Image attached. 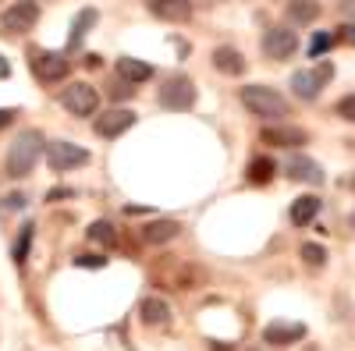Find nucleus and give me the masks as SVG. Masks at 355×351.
<instances>
[{
    "label": "nucleus",
    "mask_w": 355,
    "mask_h": 351,
    "mask_svg": "<svg viewBox=\"0 0 355 351\" xmlns=\"http://www.w3.org/2000/svg\"><path fill=\"white\" fill-rule=\"evenodd\" d=\"M40 156H43V135L36 128L21 132L8 150V178H25V174H33Z\"/></svg>",
    "instance_id": "nucleus-1"
},
{
    "label": "nucleus",
    "mask_w": 355,
    "mask_h": 351,
    "mask_svg": "<svg viewBox=\"0 0 355 351\" xmlns=\"http://www.w3.org/2000/svg\"><path fill=\"white\" fill-rule=\"evenodd\" d=\"M242 103L249 107V114L263 117V121H274V117L281 121V117H288V100L277 89H270V85H245Z\"/></svg>",
    "instance_id": "nucleus-2"
},
{
    "label": "nucleus",
    "mask_w": 355,
    "mask_h": 351,
    "mask_svg": "<svg viewBox=\"0 0 355 351\" xmlns=\"http://www.w3.org/2000/svg\"><path fill=\"white\" fill-rule=\"evenodd\" d=\"M157 100H160L164 110H192V103L199 100V93H196V82L192 78L174 75V78H167L160 85V96Z\"/></svg>",
    "instance_id": "nucleus-3"
},
{
    "label": "nucleus",
    "mask_w": 355,
    "mask_h": 351,
    "mask_svg": "<svg viewBox=\"0 0 355 351\" xmlns=\"http://www.w3.org/2000/svg\"><path fill=\"white\" fill-rule=\"evenodd\" d=\"M46 160H50V170H75V167H85L89 163V150L68 142V138H53L46 145Z\"/></svg>",
    "instance_id": "nucleus-4"
},
{
    "label": "nucleus",
    "mask_w": 355,
    "mask_h": 351,
    "mask_svg": "<svg viewBox=\"0 0 355 351\" xmlns=\"http://www.w3.org/2000/svg\"><path fill=\"white\" fill-rule=\"evenodd\" d=\"M331 78H334V64H327V61H323L320 68H313V71H295L291 75V93L299 96V100H316L320 89Z\"/></svg>",
    "instance_id": "nucleus-5"
},
{
    "label": "nucleus",
    "mask_w": 355,
    "mask_h": 351,
    "mask_svg": "<svg viewBox=\"0 0 355 351\" xmlns=\"http://www.w3.org/2000/svg\"><path fill=\"white\" fill-rule=\"evenodd\" d=\"M61 103H64L68 114H75V117H89V114H96L100 96H96V89H93L89 82H75V85H68V89L61 93Z\"/></svg>",
    "instance_id": "nucleus-6"
},
{
    "label": "nucleus",
    "mask_w": 355,
    "mask_h": 351,
    "mask_svg": "<svg viewBox=\"0 0 355 351\" xmlns=\"http://www.w3.org/2000/svg\"><path fill=\"white\" fill-rule=\"evenodd\" d=\"M295 50H299V36H295L291 28H284V25L266 28V36H263V53L270 57V61H288Z\"/></svg>",
    "instance_id": "nucleus-7"
},
{
    "label": "nucleus",
    "mask_w": 355,
    "mask_h": 351,
    "mask_svg": "<svg viewBox=\"0 0 355 351\" xmlns=\"http://www.w3.org/2000/svg\"><path fill=\"white\" fill-rule=\"evenodd\" d=\"M40 21V4L36 0H18L15 8L4 11V28L8 33H28V28H36Z\"/></svg>",
    "instance_id": "nucleus-8"
},
{
    "label": "nucleus",
    "mask_w": 355,
    "mask_h": 351,
    "mask_svg": "<svg viewBox=\"0 0 355 351\" xmlns=\"http://www.w3.org/2000/svg\"><path fill=\"white\" fill-rule=\"evenodd\" d=\"M132 125H135V110L117 107V110H107V114L96 117V135L100 138H117V135H125Z\"/></svg>",
    "instance_id": "nucleus-9"
},
{
    "label": "nucleus",
    "mask_w": 355,
    "mask_h": 351,
    "mask_svg": "<svg viewBox=\"0 0 355 351\" xmlns=\"http://www.w3.org/2000/svg\"><path fill=\"white\" fill-rule=\"evenodd\" d=\"M33 64H36V75H40L43 82H64L68 71H71V64L64 61L61 53H36Z\"/></svg>",
    "instance_id": "nucleus-10"
},
{
    "label": "nucleus",
    "mask_w": 355,
    "mask_h": 351,
    "mask_svg": "<svg viewBox=\"0 0 355 351\" xmlns=\"http://www.w3.org/2000/svg\"><path fill=\"white\" fill-rule=\"evenodd\" d=\"M150 4V11L164 21H174V25H182L192 18V0H146Z\"/></svg>",
    "instance_id": "nucleus-11"
},
{
    "label": "nucleus",
    "mask_w": 355,
    "mask_h": 351,
    "mask_svg": "<svg viewBox=\"0 0 355 351\" xmlns=\"http://www.w3.org/2000/svg\"><path fill=\"white\" fill-rule=\"evenodd\" d=\"M284 170H288V178H291V181H306V185H320V181H323L320 163L309 160V156H291Z\"/></svg>",
    "instance_id": "nucleus-12"
},
{
    "label": "nucleus",
    "mask_w": 355,
    "mask_h": 351,
    "mask_svg": "<svg viewBox=\"0 0 355 351\" xmlns=\"http://www.w3.org/2000/svg\"><path fill=\"white\" fill-rule=\"evenodd\" d=\"M306 337V327L302 323H284V319H277V323H270L263 330V341L266 344H295Z\"/></svg>",
    "instance_id": "nucleus-13"
},
{
    "label": "nucleus",
    "mask_w": 355,
    "mask_h": 351,
    "mask_svg": "<svg viewBox=\"0 0 355 351\" xmlns=\"http://www.w3.org/2000/svg\"><path fill=\"white\" fill-rule=\"evenodd\" d=\"M139 316H142V323H150V327H167L171 323V305L164 298H142Z\"/></svg>",
    "instance_id": "nucleus-14"
},
{
    "label": "nucleus",
    "mask_w": 355,
    "mask_h": 351,
    "mask_svg": "<svg viewBox=\"0 0 355 351\" xmlns=\"http://www.w3.org/2000/svg\"><path fill=\"white\" fill-rule=\"evenodd\" d=\"M320 195H302V199H295L291 202V224L295 227H306V224H313L316 220V213H320Z\"/></svg>",
    "instance_id": "nucleus-15"
},
{
    "label": "nucleus",
    "mask_w": 355,
    "mask_h": 351,
    "mask_svg": "<svg viewBox=\"0 0 355 351\" xmlns=\"http://www.w3.org/2000/svg\"><path fill=\"white\" fill-rule=\"evenodd\" d=\"M214 68L224 71V75H242L245 71V57L234 46H217L214 50Z\"/></svg>",
    "instance_id": "nucleus-16"
},
{
    "label": "nucleus",
    "mask_w": 355,
    "mask_h": 351,
    "mask_svg": "<svg viewBox=\"0 0 355 351\" xmlns=\"http://www.w3.org/2000/svg\"><path fill=\"white\" fill-rule=\"evenodd\" d=\"M117 75H121L125 82H132V85H139V82L153 78V68L146 61H135V57H117Z\"/></svg>",
    "instance_id": "nucleus-17"
},
{
    "label": "nucleus",
    "mask_w": 355,
    "mask_h": 351,
    "mask_svg": "<svg viewBox=\"0 0 355 351\" xmlns=\"http://www.w3.org/2000/svg\"><path fill=\"white\" fill-rule=\"evenodd\" d=\"M100 21V11L96 8H82L78 11V18L71 21V36H68V46H78L85 36H89V28H93Z\"/></svg>",
    "instance_id": "nucleus-18"
},
{
    "label": "nucleus",
    "mask_w": 355,
    "mask_h": 351,
    "mask_svg": "<svg viewBox=\"0 0 355 351\" xmlns=\"http://www.w3.org/2000/svg\"><path fill=\"white\" fill-rule=\"evenodd\" d=\"M142 238L150 242V245H164V242L178 238V220H153V224H146L142 227Z\"/></svg>",
    "instance_id": "nucleus-19"
},
{
    "label": "nucleus",
    "mask_w": 355,
    "mask_h": 351,
    "mask_svg": "<svg viewBox=\"0 0 355 351\" xmlns=\"http://www.w3.org/2000/svg\"><path fill=\"white\" fill-rule=\"evenodd\" d=\"M288 18L295 25H309L320 18V0H288Z\"/></svg>",
    "instance_id": "nucleus-20"
},
{
    "label": "nucleus",
    "mask_w": 355,
    "mask_h": 351,
    "mask_svg": "<svg viewBox=\"0 0 355 351\" xmlns=\"http://www.w3.org/2000/svg\"><path fill=\"white\" fill-rule=\"evenodd\" d=\"M263 142H270V145H302L306 142V132L302 128H266L263 132Z\"/></svg>",
    "instance_id": "nucleus-21"
},
{
    "label": "nucleus",
    "mask_w": 355,
    "mask_h": 351,
    "mask_svg": "<svg viewBox=\"0 0 355 351\" xmlns=\"http://www.w3.org/2000/svg\"><path fill=\"white\" fill-rule=\"evenodd\" d=\"M274 160H266V156H256L252 163H249V170H245V178L252 181V185H266V181H270L274 178Z\"/></svg>",
    "instance_id": "nucleus-22"
},
{
    "label": "nucleus",
    "mask_w": 355,
    "mask_h": 351,
    "mask_svg": "<svg viewBox=\"0 0 355 351\" xmlns=\"http://www.w3.org/2000/svg\"><path fill=\"white\" fill-rule=\"evenodd\" d=\"M89 242H96V245H114L117 242V231L107 224V220H96V224H89Z\"/></svg>",
    "instance_id": "nucleus-23"
},
{
    "label": "nucleus",
    "mask_w": 355,
    "mask_h": 351,
    "mask_svg": "<svg viewBox=\"0 0 355 351\" xmlns=\"http://www.w3.org/2000/svg\"><path fill=\"white\" fill-rule=\"evenodd\" d=\"M33 234H36L33 224H25V227H21V238H18V245H15V259H18V262L28 259V245H33Z\"/></svg>",
    "instance_id": "nucleus-24"
},
{
    "label": "nucleus",
    "mask_w": 355,
    "mask_h": 351,
    "mask_svg": "<svg viewBox=\"0 0 355 351\" xmlns=\"http://www.w3.org/2000/svg\"><path fill=\"white\" fill-rule=\"evenodd\" d=\"M302 259L309 262V267L320 270L323 262H327V252H323V245H313V242H309V245H302Z\"/></svg>",
    "instance_id": "nucleus-25"
},
{
    "label": "nucleus",
    "mask_w": 355,
    "mask_h": 351,
    "mask_svg": "<svg viewBox=\"0 0 355 351\" xmlns=\"http://www.w3.org/2000/svg\"><path fill=\"white\" fill-rule=\"evenodd\" d=\"M334 46V36H327V33H320V36H313V43H309V57H323Z\"/></svg>",
    "instance_id": "nucleus-26"
},
{
    "label": "nucleus",
    "mask_w": 355,
    "mask_h": 351,
    "mask_svg": "<svg viewBox=\"0 0 355 351\" xmlns=\"http://www.w3.org/2000/svg\"><path fill=\"white\" fill-rule=\"evenodd\" d=\"M334 110H338V117H345V121H352V125H355V93H348V96H341Z\"/></svg>",
    "instance_id": "nucleus-27"
},
{
    "label": "nucleus",
    "mask_w": 355,
    "mask_h": 351,
    "mask_svg": "<svg viewBox=\"0 0 355 351\" xmlns=\"http://www.w3.org/2000/svg\"><path fill=\"white\" fill-rule=\"evenodd\" d=\"M75 267H85V270H100V267H107V255H78V259H75Z\"/></svg>",
    "instance_id": "nucleus-28"
},
{
    "label": "nucleus",
    "mask_w": 355,
    "mask_h": 351,
    "mask_svg": "<svg viewBox=\"0 0 355 351\" xmlns=\"http://www.w3.org/2000/svg\"><path fill=\"white\" fill-rule=\"evenodd\" d=\"M338 39H341V43H348V46H355V21L341 25V33H338Z\"/></svg>",
    "instance_id": "nucleus-29"
},
{
    "label": "nucleus",
    "mask_w": 355,
    "mask_h": 351,
    "mask_svg": "<svg viewBox=\"0 0 355 351\" xmlns=\"http://www.w3.org/2000/svg\"><path fill=\"white\" fill-rule=\"evenodd\" d=\"M71 195H75L71 188H50V192H46L50 202H64V199H71Z\"/></svg>",
    "instance_id": "nucleus-30"
},
{
    "label": "nucleus",
    "mask_w": 355,
    "mask_h": 351,
    "mask_svg": "<svg viewBox=\"0 0 355 351\" xmlns=\"http://www.w3.org/2000/svg\"><path fill=\"white\" fill-rule=\"evenodd\" d=\"M25 202H28L25 195H18V192H11V195H8V202H4V206H8V210H25Z\"/></svg>",
    "instance_id": "nucleus-31"
},
{
    "label": "nucleus",
    "mask_w": 355,
    "mask_h": 351,
    "mask_svg": "<svg viewBox=\"0 0 355 351\" xmlns=\"http://www.w3.org/2000/svg\"><path fill=\"white\" fill-rule=\"evenodd\" d=\"M132 93H135V85H132V82H117V89H114L117 100H125V96H132Z\"/></svg>",
    "instance_id": "nucleus-32"
},
{
    "label": "nucleus",
    "mask_w": 355,
    "mask_h": 351,
    "mask_svg": "<svg viewBox=\"0 0 355 351\" xmlns=\"http://www.w3.org/2000/svg\"><path fill=\"white\" fill-rule=\"evenodd\" d=\"M341 15L345 18H355V0H341Z\"/></svg>",
    "instance_id": "nucleus-33"
},
{
    "label": "nucleus",
    "mask_w": 355,
    "mask_h": 351,
    "mask_svg": "<svg viewBox=\"0 0 355 351\" xmlns=\"http://www.w3.org/2000/svg\"><path fill=\"white\" fill-rule=\"evenodd\" d=\"M11 121H15V110H0V128L11 125Z\"/></svg>",
    "instance_id": "nucleus-34"
},
{
    "label": "nucleus",
    "mask_w": 355,
    "mask_h": 351,
    "mask_svg": "<svg viewBox=\"0 0 355 351\" xmlns=\"http://www.w3.org/2000/svg\"><path fill=\"white\" fill-rule=\"evenodd\" d=\"M8 75H11V64L4 61V57H0V78H8Z\"/></svg>",
    "instance_id": "nucleus-35"
},
{
    "label": "nucleus",
    "mask_w": 355,
    "mask_h": 351,
    "mask_svg": "<svg viewBox=\"0 0 355 351\" xmlns=\"http://www.w3.org/2000/svg\"><path fill=\"white\" fill-rule=\"evenodd\" d=\"M352 224H355V217H352Z\"/></svg>",
    "instance_id": "nucleus-36"
}]
</instances>
